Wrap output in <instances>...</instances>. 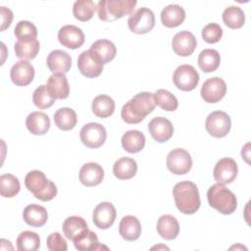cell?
<instances>
[{
  "mask_svg": "<svg viewBox=\"0 0 251 251\" xmlns=\"http://www.w3.org/2000/svg\"><path fill=\"white\" fill-rule=\"evenodd\" d=\"M155 106L153 93L146 91L140 92L123 106L121 116L126 124H139L155 109Z\"/></svg>",
  "mask_w": 251,
  "mask_h": 251,
  "instance_id": "cell-1",
  "label": "cell"
},
{
  "mask_svg": "<svg viewBox=\"0 0 251 251\" xmlns=\"http://www.w3.org/2000/svg\"><path fill=\"white\" fill-rule=\"evenodd\" d=\"M175 203L179 212L192 215L200 208V196L196 184L192 181L177 182L173 188Z\"/></svg>",
  "mask_w": 251,
  "mask_h": 251,
  "instance_id": "cell-2",
  "label": "cell"
},
{
  "mask_svg": "<svg viewBox=\"0 0 251 251\" xmlns=\"http://www.w3.org/2000/svg\"><path fill=\"white\" fill-rule=\"evenodd\" d=\"M25 187L40 201L47 202L57 195L55 183L45 176L41 171H30L25 177Z\"/></svg>",
  "mask_w": 251,
  "mask_h": 251,
  "instance_id": "cell-3",
  "label": "cell"
},
{
  "mask_svg": "<svg viewBox=\"0 0 251 251\" xmlns=\"http://www.w3.org/2000/svg\"><path fill=\"white\" fill-rule=\"evenodd\" d=\"M209 205L224 215L232 214L237 207V199L233 192L224 184L216 183L207 192Z\"/></svg>",
  "mask_w": 251,
  "mask_h": 251,
  "instance_id": "cell-4",
  "label": "cell"
},
{
  "mask_svg": "<svg viewBox=\"0 0 251 251\" xmlns=\"http://www.w3.org/2000/svg\"><path fill=\"white\" fill-rule=\"evenodd\" d=\"M136 4L133 0H100L97 4L98 17L104 22H113L132 14Z\"/></svg>",
  "mask_w": 251,
  "mask_h": 251,
  "instance_id": "cell-5",
  "label": "cell"
},
{
  "mask_svg": "<svg viewBox=\"0 0 251 251\" xmlns=\"http://www.w3.org/2000/svg\"><path fill=\"white\" fill-rule=\"evenodd\" d=\"M128 28L136 34H144L151 31L155 25L154 13L149 8H139L130 14L127 20Z\"/></svg>",
  "mask_w": 251,
  "mask_h": 251,
  "instance_id": "cell-6",
  "label": "cell"
},
{
  "mask_svg": "<svg viewBox=\"0 0 251 251\" xmlns=\"http://www.w3.org/2000/svg\"><path fill=\"white\" fill-rule=\"evenodd\" d=\"M230 126V118L223 111L212 112L205 122V127L208 133L217 138L225 137L229 132Z\"/></svg>",
  "mask_w": 251,
  "mask_h": 251,
  "instance_id": "cell-7",
  "label": "cell"
},
{
  "mask_svg": "<svg viewBox=\"0 0 251 251\" xmlns=\"http://www.w3.org/2000/svg\"><path fill=\"white\" fill-rule=\"evenodd\" d=\"M103 62L101 58L92 50L81 52L77 58V67L81 75L86 77H96L103 71Z\"/></svg>",
  "mask_w": 251,
  "mask_h": 251,
  "instance_id": "cell-8",
  "label": "cell"
},
{
  "mask_svg": "<svg viewBox=\"0 0 251 251\" xmlns=\"http://www.w3.org/2000/svg\"><path fill=\"white\" fill-rule=\"evenodd\" d=\"M79 137L86 147L95 149L104 144L107 138V132L102 125L98 123H88L81 127Z\"/></svg>",
  "mask_w": 251,
  "mask_h": 251,
  "instance_id": "cell-9",
  "label": "cell"
},
{
  "mask_svg": "<svg viewBox=\"0 0 251 251\" xmlns=\"http://www.w3.org/2000/svg\"><path fill=\"white\" fill-rule=\"evenodd\" d=\"M175 85L183 91L193 90L199 82V74L191 65L177 67L173 75Z\"/></svg>",
  "mask_w": 251,
  "mask_h": 251,
  "instance_id": "cell-10",
  "label": "cell"
},
{
  "mask_svg": "<svg viewBox=\"0 0 251 251\" xmlns=\"http://www.w3.org/2000/svg\"><path fill=\"white\" fill-rule=\"evenodd\" d=\"M167 168L175 175H185L192 167V159L190 154L182 149H173L167 156Z\"/></svg>",
  "mask_w": 251,
  "mask_h": 251,
  "instance_id": "cell-11",
  "label": "cell"
},
{
  "mask_svg": "<svg viewBox=\"0 0 251 251\" xmlns=\"http://www.w3.org/2000/svg\"><path fill=\"white\" fill-rule=\"evenodd\" d=\"M226 93V84L221 77H210L204 81L201 87V97L205 102L217 103Z\"/></svg>",
  "mask_w": 251,
  "mask_h": 251,
  "instance_id": "cell-12",
  "label": "cell"
},
{
  "mask_svg": "<svg viewBox=\"0 0 251 251\" xmlns=\"http://www.w3.org/2000/svg\"><path fill=\"white\" fill-rule=\"evenodd\" d=\"M238 173L236 162L232 158H223L215 166L213 175L217 183L227 184L232 182Z\"/></svg>",
  "mask_w": 251,
  "mask_h": 251,
  "instance_id": "cell-13",
  "label": "cell"
},
{
  "mask_svg": "<svg viewBox=\"0 0 251 251\" xmlns=\"http://www.w3.org/2000/svg\"><path fill=\"white\" fill-rule=\"evenodd\" d=\"M59 42L69 49H77L84 43V33L83 31L73 25H67L60 28L58 31Z\"/></svg>",
  "mask_w": 251,
  "mask_h": 251,
  "instance_id": "cell-14",
  "label": "cell"
},
{
  "mask_svg": "<svg viewBox=\"0 0 251 251\" xmlns=\"http://www.w3.org/2000/svg\"><path fill=\"white\" fill-rule=\"evenodd\" d=\"M117 212L114 205L110 202H102L98 204L92 215L94 225L100 229H107L114 224Z\"/></svg>",
  "mask_w": 251,
  "mask_h": 251,
  "instance_id": "cell-15",
  "label": "cell"
},
{
  "mask_svg": "<svg viewBox=\"0 0 251 251\" xmlns=\"http://www.w3.org/2000/svg\"><path fill=\"white\" fill-rule=\"evenodd\" d=\"M197 45V41L195 36L188 30H182L177 32L173 40L172 47L175 53L181 57L190 56Z\"/></svg>",
  "mask_w": 251,
  "mask_h": 251,
  "instance_id": "cell-16",
  "label": "cell"
},
{
  "mask_svg": "<svg viewBox=\"0 0 251 251\" xmlns=\"http://www.w3.org/2000/svg\"><path fill=\"white\" fill-rule=\"evenodd\" d=\"M148 130L154 140L162 143L168 141L173 136L174 126L168 119L157 117L149 122Z\"/></svg>",
  "mask_w": 251,
  "mask_h": 251,
  "instance_id": "cell-17",
  "label": "cell"
},
{
  "mask_svg": "<svg viewBox=\"0 0 251 251\" xmlns=\"http://www.w3.org/2000/svg\"><path fill=\"white\" fill-rule=\"evenodd\" d=\"M10 77L17 86L28 85L33 80L34 68L27 61H19L11 68Z\"/></svg>",
  "mask_w": 251,
  "mask_h": 251,
  "instance_id": "cell-18",
  "label": "cell"
},
{
  "mask_svg": "<svg viewBox=\"0 0 251 251\" xmlns=\"http://www.w3.org/2000/svg\"><path fill=\"white\" fill-rule=\"evenodd\" d=\"M104 178V170L97 163H86L79 170V180L87 186H96L101 183Z\"/></svg>",
  "mask_w": 251,
  "mask_h": 251,
  "instance_id": "cell-19",
  "label": "cell"
},
{
  "mask_svg": "<svg viewBox=\"0 0 251 251\" xmlns=\"http://www.w3.org/2000/svg\"><path fill=\"white\" fill-rule=\"evenodd\" d=\"M47 67L53 74H66L72 66L71 56L63 50H53L47 56Z\"/></svg>",
  "mask_w": 251,
  "mask_h": 251,
  "instance_id": "cell-20",
  "label": "cell"
},
{
  "mask_svg": "<svg viewBox=\"0 0 251 251\" xmlns=\"http://www.w3.org/2000/svg\"><path fill=\"white\" fill-rule=\"evenodd\" d=\"M46 88L55 99H66L70 93V86L65 74H52L47 79Z\"/></svg>",
  "mask_w": 251,
  "mask_h": 251,
  "instance_id": "cell-21",
  "label": "cell"
},
{
  "mask_svg": "<svg viewBox=\"0 0 251 251\" xmlns=\"http://www.w3.org/2000/svg\"><path fill=\"white\" fill-rule=\"evenodd\" d=\"M120 235L128 241H133L139 238L141 234V225L139 220L134 216L124 217L119 225Z\"/></svg>",
  "mask_w": 251,
  "mask_h": 251,
  "instance_id": "cell-22",
  "label": "cell"
},
{
  "mask_svg": "<svg viewBox=\"0 0 251 251\" xmlns=\"http://www.w3.org/2000/svg\"><path fill=\"white\" fill-rule=\"evenodd\" d=\"M25 126L28 131L34 135L45 134L50 128V120L42 112H31L25 120Z\"/></svg>",
  "mask_w": 251,
  "mask_h": 251,
  "instance_id": "cell-23",
  "label": "cell"
},
{
  "mask_svg": "<svg viewBox=\"0 0 251 251\" xmlns=\"http://www.w3.org/2000/svg\"><path fill=\"white\" fill-rule=\"evenodd\" d=\"M157 232L159 235L166 239H175L179 232V225L177 220L172 215H163L157 222Z\"/></svg>",
  "mask_w": 251,
  "mask_h": 251,
  "instance_id": "cell-24",
  "label": "cell"
},
{
  "mask_svg": "<svg viewBox=\"0 0 251 251\" xmlns=\"http://www.w3.org/2000/svg\"><path fill=\"white\" fill-rule=\"evenodd\" d=\"M185 20V11L177 4H171L161 12L162 24L167 27H176Z\"/></svg>",
  "mask_w": 251,
  "mask_h": 251,
  "instance_id": "cell-25",
  "label": "cell"
},
{
  "mask_svg": "<svg viewBox=\"0 0 251 251\" xmlns=\"http://www.w3.org/2000/svg\"><path fill=\"white\" fill-rule=\"evenodd\" d=\"M23 218L28 226L40 227L46 224L48 214L44 207L36 204H30L25 208Z\"/></svg>",
  "mask_w": 251,
  "mask_h": 251,
  "instance_id": "cell-26",
  "label": "cell"
},
{
  "mask_svg": "<svg viewBox=\"0 0 251 251\" xmlns=\"http://www.w3.org/2000/svg\"><path fill=\"white\" fill-rule=\"evenodd\" d=\"M62 229L64 235L68 239L74 241L77 236H79L81 233L87 230L88 226L83 218L78 216H71L64 221Z\"/></svg>",
  "mask_w": 251,
  "mask_h": 251,
  "instance_id": "cell-27",
  "label": "cell"
},
{
  "mask_svg": "<svg viewBox=\"0 0 251 251\" xmlns=\"http://www.w3.org/2000/svg\"><path fill=\"white\" fill-rule=\"evenodd\" d=\"M39 41L32 38L18 40L14 46L16 56L25 61L34 59L39 52Z\"/></svg>",
  "mask_w": 251,
  "mask_h": 251,
  "instance_id": "cell-28",
  "label": "cell"
},
{
  "mask_svg": "<svg viewBox=\"0 0 251 251\" xmlns=\"http://www.w3.org/2000/svg\"><path fill=\"white\" fill-rule=\"evenodd\" d=\"M122 146L128 153H137L145 146V136L139 130H127L122 136Z\"/></svg>",
  "mask_w": 251,
  "mask_h": 251,
  "instance_id": "cell-29",
  "label": "cell"
},
{
  "mask_svg": "<svg viewBox=\"0 0 251 251\" xmlns=\"http://www.w3.org/2000/svg\"><path fill=\"white\" fill-rule=\"evenodd\" d=\"M137 172V164L135 160L123 157L117 160L113 166L114 176L119 179H129L135 176Z\"/></svg>",
  "mask_w": 251,
  "mask_h": 251,
  "instance_id": "cell-30",
  "label": "cell"
},
{
  "mask_svg": "<svg viewBox=\"0 0 251 251\" xmlns=\"http://www.w3.org/2000/svg\"><path fill=\"white\" fill-rule=\"evenodd\" d=\"M54 123L62 130H71L77 123L76 113L72 108H60L54 114Z\"/></svg>",
  "mask_w": 251,
  "mask_h": 251,
  "instance_id": "cell-31",
  "label": "cell"
},
{
  "mask_svg": "<svg viewBox=\"0 0 251 251\" xmlns=\"http://www.w3.org/2000/svg\"><path fill=\"white\" fill-rule=\"evenodd\" d=\"M91 108L95 116L105 119L113 115L115 111V102L110 96L101 94L93 99Z\"/></svg>",
  "mask_w": 251,
  "mask_h": 251,
  "instance_id": "cell-32",
  "label": "cell"
},
{
  "mask_svg": "<svg viewBox=\"0 0 251 251\" xmlns=\"http://www.w3.org/2000/svg\"><path fill=\"white\" fill-rule=\"evenodd\" d=\"M221 63V57L215 49H204L198 56V66L204 73L215 72Z\"/></svg>",
  "mask_w": 251,
  "mask_h": 251,
  "instance_id": "cell-33",
  "label": "cell"
},
{
  "mask_svg": "<svg viewBox=\"0 0 251 251\" xmlns=\"http://www.w3.org/2000/svg\"><path fill=\"white\" fill-rule=\"evenodd\" d=\"M223 21L229 28H240L245 23V14L238 6H229L223 13Z\"/></svg>",
  "mask_w": 251,
  "mask_h": 251,
  "instance_id": "cell-34",
  "label": "cell"
},
{
  "mask_svg": "<svg viewBox=\"0 0 251 251\" xmlns=\"http://www.w3.org/2000/svg\"><path fill=\"white\" fill-rule=\"evenodd\" d=\"M90 50L94 51L101 58L103 64H107L116 57L117 48L115 44L108 39H99L91 44Z\"/></svg>",
  "mask_w": 251,
  "mask_h": 251,
  "instance_id": "cell-35",
  "label": "cell"
},
{
  "mask_svg": "<svg viewBox=\"0 0 251 251\" xmlns=\"http://www.w3.org/2000/svg\"><path fill=\"white\" fill-rule=\"evenodd\" d=\"M74 244L77 250H81V251L99 250L102 248H106L99 243L96 233L89 229L85 230L83 233L77 236L74 240Z\"/></svg>",
  "mask_w": 251,
  "mask_h": 251,
  "instance_id": "cell-36",
  "label": "cell"
},
{
  "mask_svg": "<svg viewBox=\"0 0 251 251\" xmlns=\"http://www.w3.org/2000/svg\"><path fill=\"white\" fill-rule=\"evenodd\" d=\"M96 10V4L91 0H77L74 3L73 14L80 22H87L92 19Z\"/></svg>",
  "mask_w": 251,
  "mask_h": 251,
  "instance_id": "cell-37",
  "label": "cell"
},
{
  "mask_svg": "<svg viewBox=\"0 0 251 251\" xmlns=\"http://www.w3.org/2000/svg\"><path fill=\"white\" fill-rule=\"evenodd\" d=\"M40 246V238L36 232L25 230L17 238V248L19 251H36Z\"/></svg>",
  "mask_w": 251,
  "mask_h": 251,
  "instance_id": "cell-38",
  "label": "cell"
},
{
  "mask_svg": "<svg viewBox=\"0 0 251 251\" xmlns=\"http://www.w3.org/2000/svg\"><path fill=\"white\" fill-rule=\"evenodd\" d=\"M21 189L19 179L11 174H4L0 176V194L5 198L16 196Z\"/></svg>",
  "mask_w": 251,
  "mask_h": 251,
  "instance_id": "cell-39",
  "label": "cell"
},
{
  "mask_svg": "<svg viewBox=\"0 0 251 251\" xmlns=\"http://www.w3.org/2000/svg\"><path fill=\"white\" fill-rule=\"evenodd\" d=\"M154 101L155 105L159 106L161 109L172 112L176 111L178 107V102L176 96L171 93L167 89H158L154 94Z\"/></svg>",
  "mask_w": 251,
  "mask_h": 251,
  "instance_id": "cell-40",
  "label": "cell"
},
{
  "mask_svg": "<svg viewBox=\"0 0 251 251\" xmlns=\"http://www.w3.org/2000/svg\"><path fill=\"white\" fill-rule=\"evenodd\" d=\"M55 100L56 99L53 98L48 92L46 85L38 86L32 94L33 104L39 109H47L51 107L54 104Z\"/></svg>",
  "mask_w": 251,
  "mask_h": 251,
  "instance_id": "cell-41",
  "label": "cell"
},
{
  "mask_svg": "<svg viewBox=\"0 0 251 251\" xmlns=\"http://www.w3.org/2000/svg\"><path fill=\"white\" fill-rule=\"evenodd\" d=\"M15 36L18 40L24 39H36L37 37V28L36 26L28 21H20L14 29Z\"/></svg>",
  "mask_w": 251,
  "mask_h": 251,
  "instance_id": "cell-42",
  "label": "cell"
},
{
  "mask_svg": "<svg viewBox=\"0 0 251 251\" xmlns=\"http://www.w3.org/2000/svg\"><path fill=\"white\" fill-rule=\"evenodd\" d=\"M223 36V29L220 25L211 23L202 29V37L207 43H217Z\"/></svg>",
  "mask_w": 251,
  "mask_h": 251,
  "instance_id": "cell-43",
  "label": "cell"
},
{
  "mask_svg": "<svg viewBox=\"0 0 251 251\" xmlns=\"http://www.w3.org/2000/svg\"><path fill=\"white\" fill-rule=\"evenodd\" d=\"M46 245L50 251H66L68 249L67 241L59 232H52L49 234Z\"/></svg>",
  "mask_w": 251,
  "mask_h": 251,
  "instance_id": "cell-44",
  "label": "cell"
},
{
  "mask_svg": "<svg viewBox=\"0 0 251 251\" xmlns=\"http://www.w3.org/2000/svg\"><path fill=\"white\" fill-rule=\"evenodd\" d=\"M0 15H1V31L5 30L10 26L13 21V12L4 6L0 7Z\"/></svg>",
  "mask_w": 251,
  "mask_h": 251,
  "instance_id": "cell-45",
  "label": "cell"
}]
</instances>
